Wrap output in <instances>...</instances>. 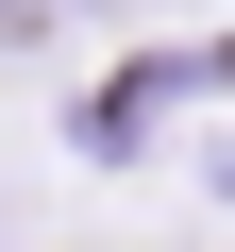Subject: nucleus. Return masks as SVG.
Masks as SVG:
<instances>
[{
    "mask_svg": "<svg viewBox=\"0 0 235 252\" xmlns=\"http://www.w3.org/2000/svg\"><path fill=\"white\" fill-rule=\"evenodd\" d=\"M34 17H51V0H0V51H34Z\"/></svg>",
    "mask_w": 235,
    "mask_h": 252,
    "instance_id": "f257e3e1",
    "label": "nucleus"
},
{
    "mask_svg": "<svg viewBox=\"0 0 235 252\" xmlns=\"http://www.w3.org/2000/svg\"><path fill=\"white\" fill-rule=\"evenodd\" d=\"M101 17H118V0H101Z\"/></svg>",
    "mask_w": 235,
    "mask_h": 252,
    "instance_id": "f03ea898",
    "label": "nucleus"
}]
</instances>
